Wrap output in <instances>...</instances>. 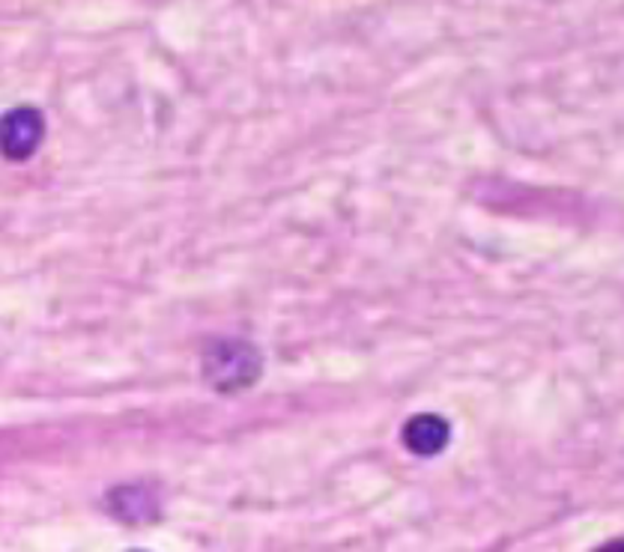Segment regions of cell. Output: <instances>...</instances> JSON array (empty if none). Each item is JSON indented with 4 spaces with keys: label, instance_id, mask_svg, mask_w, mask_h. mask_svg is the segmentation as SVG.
Masks as SVG:
<instances>
[{
    "label": "cell",
    "instance_id": "1",
    "mask_svg": "<svg viewBox=\"0 0 624 552\" xmlns=\"http://www.w3.org/2000/svg\"><path fill=\"white\" fill-rule=\"evenodd\" d=\"M204 380L216 389V392H243L248 385H255L260 370H264V358L260 349L248 341H236V338H224L207 346L204 353Z\"/></svg>",
    "mask_w": 624,
    "mask_h": 552
},
{
    "label": "cell",
    "instance_id": "2",
    "mask_svg": "<svg viewBox=\"0 0 624 552\" xmlns=\"http://www.w3.org/2000/svg\"><path fill=\"white\" fill-rule=\"evenodd\" d=\"M46 138V116L30 105L12 108L0 116V152L10 161H27Z\"/></svg>",
    "mask_w": 624,
    "mask_h": 552
},
{
    "label": "cell",
    "instance_id": "3",
    "mask_svg": "<svg viewBox=\"0 0 624 552\" xmlns=\"http://www.w3.org/2000/svg\"><path fill=\"white\" fill-rule=\"evenodd\" d=\"M404 445L416 457H437L451 439V425L437 413H418L404 425Z\"/></svg>",
    "mask_w": 624,
    "mask_h": 552
},
{
    "label": "cell",
    "instance_id": "4",
    "mask_svg": "<svg viewBox=\"0 0 624 552\" xmlns=\"http://www.w3.org/2000/svg\"><path fill=\"white\" fill-rule=\"evenodd\" d=\"M111 502H114V511L120 514L123 519H129V523H140L138 519V511L135 507H140V514L147 519L156 517V507L150 505V499L140 493V490H117L114 495H111Z\"/></svg>",
    "mask_w": 624,
    "mask_h": 552
},
{
    "label": "cell",
    "instance_id": "5",
    "mask_svg": "<svg viewBox=\"0 0 624 552\" xmlns=\"http://www.w3.org/2000/svg\"><path fill=\"white\" fill-rule=\"evenodd\" d=\"M601 552H622V541H613L610 547H603Z\"/></svg>",
    "mask_w": 624,
    "mask_h": 552
}]
</instances>
